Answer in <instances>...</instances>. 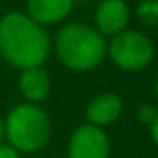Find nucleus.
Listing matches in <instances>:
<instances>
[{
    "label": "nucleus",
    "instance_id": "obj_10",
    "mask_svg": "<svg viewBox=\"0 0 158 158\" xmlns=\"http://www.w3.org/2000/svg\"><path fill=\"white\" fill-rule=\"evenodd\" d=\"M0 158H21V152L10 143H0Z\"/></svg>",
    "mask_w": 158,
    "mask_h": 158
},
{
    "label": "nucleus",
    "instance_id": "obj_12",
    "mask_svg": "<svg viewBox=\"0 0 158 158\" xmlns=\"http://www.w3.org/2000/svg\"><path fill=\"white\" fill-rule=\"evenodd\" d=\"M151 136H152V141H154L156 147H158V114H156V117H154L152 123H151Z\"/></svg>",
    "mask_w": 158,
    "mask_h": 158
},
{
    "label": "nucleus",
    "instance_id": "obj_14",
    "mask_svg": "<svg viewBox=\"0 0 158 158\" xmlns=\"http://www.w3.org/2000/svg\"><path fill=\"white\" fill-rule=\"evenodd\" d=\"M154 93H156V99H158V80H156V86H154Z\"/></svg>",
    "mask_w": 158,
    "mask_h": 158
},
{
    "label": "nucleus",
    "instance_id": "obj_2",
    "mask_svg": "<svg viewBox=\"0 0 158 158\" xmlns=\"http://www.w3.org/2000/svg\"><path fill=\"white\" fill-rule=\"evenodd\" d=\"M108 52L104 35L84 23H71L61 26L56 35V54L60 61L78 73H86L101 65Z\"/></svg>",
    "mask_w": 158,
    "mask_h": 158
},
{
    "label": "nucleus",
    "instance_id": "obj_4",
    "mask_svg": "<svg viewBox=\"0 0 158 158\" xmlns=\"http://www.w3.org/2000/svg\"><path fill=\"white\" fill-rule=\"evenodd\" d=\"M108 54L112 61L123 71H141L154 56V47L151 39L139 30H123L114 35L108 45Z\"/></svg>",
    "mask_w": 158,
    "mask_h": 158
},
{
    "label": "nucleus",
    "instance_id": "obj_9",
    "mask_svg": "<svg viewBox=\"0 0 158 158\" xmlns=\"http://www.w3.org/2000/svg\"><path fill=\"white\" fill-rule=\"evenodd\" d=\"M19 91L26 99V102L37 104L45 101L50 93V78L47 71H43L41 67L23 69L19 76Z\"/></svg>",
    "mask_w": 158,
    "mask_h": 158
},
{
    "label": "nucleus",
    "instance_id": "obj_11",
    "mask_svg": "<svg viewBox=\"0 0 158 158\" xmlns=\"http://www.w3.org/2000/svg\"><path fill=\"white\" fill-rule=\"evenodd\" d=\"M156 110H152V108H141V119L143 121H149V123H152V119L156 117Z\"/></svg>",
    "mask_w": 158,
    "mask_h": 158
},
{
    "label": "nucleus",
    "instance_id": "obj_13",
    "mask_svg": "<svg viewBox=\"0 0 158 158\" xmlns=\"http://www.w3.org/2000/svg\"><path fill=\"white\" fill-rule=\"evenodd\" d=\"M4 138H6V128H4V119L0 117V143H2Z\"/></svg>",
    "mask_w": 158,
    "mask_h": 158
},
{
    "label": "nucleus",
    "instance_id": "obj_6",
    "mask_svg": "<svg viewBox=\"0 0 158 158\" xmlns=\"http://www.w3.org/2000/svg\"><path fill=\"white\" fill-rule=\"evenodd\" d=\"M130 23V8L125 0H102L95 11L97 30L106 35H117Z\"/></svg>",
    "mask_w": 158,
    "mask_h": 158
},
{
    "label": "nucleus",
    "instance_id": "obj_8",
    "mask_svg": "<svg viewBox=\"0 0 158 158\" xmlns=\"http://www.w3.org/2000/svg\"><path fill=\"white\" fill-rule=\"evenodd\" d=\"M74 0H28V15L41 26L61 23L73 10Z\"/></svg>",
    "mask_w": 158,
    "mask_h": 158
},
{
    "label": "nucleus",
    "instance_id": "obj_3",
    "mask_svg": "<svg viewBox=\"0 0 158 158\" xmlns=\"http://www.w3.org/2000/svg\"><path fill=\"white\" fill-rule=\"evenodd\" d=\"M4 128L10 145L19 152H35L43 149L52 132L48 115L32 102L13 106L4 119Z\"/></svg>",
    "mask_w": 158,
    "mask_h": 158
},
{
    "label": "nucleus",
    "instance_id": "obj_7",
    "mask_svg": "<svg viewBox=\"0 0 158 158\" xmlns=\"http://www.w3.org/2000/svg\"><path fill=\"white\" fill-rule=\"evenodd\" d=\"M123 112V101L115 93H101L91 99V102L86 108V119L89 125L95 127H106L119 119Z\"/></svg>",
    "mask_w": 158,
    "mask_h": 158
},
{
    "label": "nucleus",
    "instance_id": "obj_1",
    "mask_svg": "<svg viewBox=\"0 0 158 158\" xmlns=\"http://www.w3.org/2000/svg\"><path fill=\"white\" fill-rule=\"evenodd\" d=\"M50 52L45 26L28 13L11 11L0 19V56L15 69L41 67Z\"/></svg>",
    "mask_w": 158,
    "mask_h": 158
},
{
    "label": "nucleus",
    "instance_id": "obj_5",
    "mask_svg": "<svg viewBox=\"0 0 158 158\" xmlns=\"http://www.w3.org/2000/svg\"><path fill=\"white\" fill-rule=\"evenodd\" d=\"M108 154L110 139L101 127L86 123L71 134L67 158H108Z\"/></svg>",
    "mask_w": 158,
    "mask_h": 158
}]
</instances>
